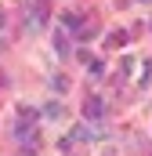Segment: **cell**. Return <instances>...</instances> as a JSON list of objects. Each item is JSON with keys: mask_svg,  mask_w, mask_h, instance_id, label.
I'll use <instances>...</instances> for the list:
<instances>
[{"mask_svg": "<svg viewBox=\"0 0 152 156\" xmlns=\"http://www.w3.org/2000/svg\"><path fill=\"white\" fill-rule=\"evenodd\" d=\"M83 116L87 120H102L105 116V102H102V98H87V102H83Z\"/></svg>", "mask_w": 152, "mask_h": 156, "instance_id": "2", "label": "cell"}, {"mask_svg": "<svg viewBox=\"0 0 152 156\" xmlns=\"http://www.w3.org/2000/svg\"><path fill=\"white\" fill-rule=\"evenodd\" d=\"M69 138H73V142H94V138H102V134H98L94 127H87V123H76Z\"/></svg>", "mask_w": 152, "mask_h": 156, "instance_id": "3", "label": "cell"}, {"mask_svg": "<svg viewBox=\"0 0 152 156\" xmlns=\"http://www.w3.org/2000/svg\"><path fill=\"white\" fill-rule=\"evenodd\" d=\"M47 26V4L43 0H33V7H29V22H26V29L29 33H40Z\"/></svg>", "mask_w": 152, "mask_h": 156, "instance_id": "1", "label": "cell"}, {"mask_svg": "<svg viewBox=\"0 0 152 156\" xmlns=\"http://www.w3.org/2000/svg\"><path fill=\"white\" fill-rule=\"evenodd\" d=\"M43 116H47V120H62V116H65V109H62L58 102H47V105H43Z\"/></svg>", "mask_w": 152, "mask_h": 156, "instance_id": "4", "label": "cell"}, {"mask_svg": "<svg viewBox=\"0 0 152 156\" xmlns=\"http://www.w3.org/2000/svg\"><path fill=\"white\" fill-rule=\"evenodd\" d=\"M51 87H54L58 94H65V91H69V80L65 76H51Z\"/></svg>", "mask_w": 152, "mask_h": 156, "instance_id": "6", "label": "cell"}, {"mask_svg": "<svg viewBox=\"0 0 152 156\" xmlns=\"http://www.w3.org/2000/svg\"><path fill=\"white\" fill-rule=\"evenodd\" d=\"M127 44V33H109V47H123Z\"/></svg>", "mask_w": 152, "mask_h": 156, "instance_id": "7", "label": "cell"}, {"mask_svg": "<svg viewBox=\"0 0 152 156\" xmlns=\"http://www.w3.org/2000/svg\"><path fill=\"white\" fill-rule=\"evenodd\" d=\"M141 4H152V0H141Z\"/></svg>", "mask_w": 152, "mask_h": 156, "instance_id": "13", "label": "cell"}, {"mask_svg": "<svg viewBox=\"0 0 152 156\" xmlns=\"http://www.w3.org/2000/svg\"><path fill=\"white\" fill-rule=\"evenodd\" d=\"M18 120H26V123H33V120H36V109H26V105H22V113H18Z\"/></svg>", "mask_w": 152, "mask_h": 156, "instance_id": "9", "label": "cell"}, {"mask_svg": "<svg viewBox=\"0 0 152 156\" xmlns=\"http://www.w3.org/2000/svg\"><path fill=\"white\" fill-rule=\"evenodd\" d=\"M102 73H105V66H102V62H91V76L98 80V76H102Z\"/></svg>", "mask_w": 152, "mask_h": 156, "instance_id": "10", "label": "cell"}, {"mask_svg": "<svg viewBox=\"0 0 152 156\" xmlns=\"http://www.w3.org/2000/svg\"><path fill=\"white\" fill-rule=\"evenodd\" d=\"M54 51H58V55H69V40H65V33H54Z\"/></svg>", "mask_w": 152, "mask_h": 156, "instance_id": "5", "label": "cell"}, {"mask_svg": "<svg viewBox=\"0 0 152 156\" xmlns=\"http://www.w3.org/2000/svg\"><path fill=\"white\" fill-rule=\"evenodd\" d=\"M149 73H152V62H145V66H141V87L149 83Z\"/></svg>", "mask_w": 152, "mask_h": 156, "instance_id": "11", "label": "cell"}, {"mask_svg": "<svg viewBox=\"0 0 152 156\" xmlns=\"http://www.w3.org/2000/svg\"><path fill=\"white\" fill-rule=\"evenodd\" d=\"M62 26H65V29H80V18H76V15H62Z\"/></svg>", "mask_w": 152, "mask_h": 156, "instance_id": "8", "label": "cell"}, {"mask_svg": "<svg viewBox=\"0 0 152 156\" xmlns=\"http://www.w3.org/2000/svg\"><path fill=\"white\" fill-rule=\"evenodd\" d=\"M0 26H4V11H0Z\"/></svg>", "mask_w": 152, "mask_h": 156, "instance_id": "12", "label": "cell"}]
</instances>
